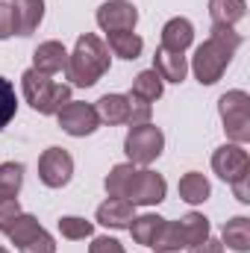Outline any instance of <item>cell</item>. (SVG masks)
Here are the masks:
<instances>
[{
    "instance_id": "cell-1",
    "label": "cell",
    "mask_w": 250,
    "mask_h": 253,
    "mask_svg": "<svg viewBox=\"0 0 250 253\" xmlns=\"http://www.w3.org/2000/svg\"><path fill=\"white\" fill-rule=\"evenodd\" d=\"M239 47H242V36L236 33V27H212V36L194 50V59H191V71L197 83L215 85L230 68Z\"/></svg>"
},
{
    "instance_id": "cell-2",
    "label": "cell",
    "mask_w": 250,
    "mask_h": 253,
    "mask_svg": "<svg viewBox=\"0 0 250 253\" xmlns=\"http://www.w3.org/2000/svg\"><path fill=\"white\" fill-rule=\"evenodd\" d=\"M109 47L94 36V33H85L77 39L74 44V53H68V65H65V74H68V85H77V88H91L106 71H109Z\"/></svg>"
},
{
    "instance_id": "cell-3",
    "label": "cell",
    "mask_w": 250,
    "mask_h": 253,
    "mask_svg": "<svg viewBox=\"0 0 250 253\" xmlns=\"http://www.w3.org/2000/svg\"><path fill=\"white\" fill-rule=\"evenodd\" d=\"M21 91H24V100L39 115H56L71 100V85L68 83H53L47 74H42L36 68L21 74Z\"/></svg>"
},
{
    "instance_id": "cell-4",
    "label": "cell",
    "mask_w": 250,
    "mask_h": 253,
    "mask_svg": "<svg viewBox=\"0 0 250 253\" xmlns=\"http://www.w3.org/2000/svg\"><path fill=\"white\" fill-rule=\"evenodd\" d=\"M218 112H221L227 138L236 141V144H248L250 141V94L248 91L233 88V91L221 94Z\"/></svg>"
},
{
    "instance_id": "cell-5",
    "label": "cell",
    "mask_w": 250,
    "mask_h": 253,
    "mask_svg": "<svg viewBox=\"0 0 250 253\" xmlns=\"http://www.w3.org/2000/svg\"><path fill=\"white\" fill-rule=\"evenodd\" d=\"M165 150V132L159 129L156 124H138L129 126L124 138V153L129 156L132 165H141L147 168L150 162H156Z\"/></svg>"
},
{
    "instance_id": "cell-6",
    "label": "cell",
    "mask_w": 250,
    "mask_h": 253,
    "mask_svg": "<svg viewBox=\"0 0 250 253\" xmlns=\"http://www.w3.org/2000/svg\"><path fill=\"white\" fill-rule=\"evenodd\" d=\"M165 191H168V183L162 174H156L150 168H138L126 186L124 200H129L132 206H156L165 200Z\"/></svg>"
},
{
    "instance_id": "cell-7",
    "label": "cell",
    "mask_w": 250,
    "mask_h": 253,
    "mask_svg": "<svg viewBox=\"0 0 250 253\" xmlns=\"http://www.w3.org/2000/svg\"><path fill=\"white\" fill-rule=\"evenodd\" d=\"M74 177V156L65 147H47L39 156V180L47 189H62Z\"/></svg>"
},
{
    "instance_id": "cell-8",
    "label": "cell",
    "mask_w": 250,
    "mask_h": 253,
    "mask_svg": "<svg viewBox=\"0 0 250 253\" xmlns=\"http://www.w3.org/2000/svg\"><path fill=\"white\" fill-rule=\"evenodd\" d=\"M56 121H59V129L74 135V138H85V135H91L100 126V118H97L94 106L91 103H80V100H68L56 112Z\"/></svg>"
},
{
    "instance_id": "cell-9",
    "label": "cell",
    "mask_w": 250,
    "mask_h": 253,
    "mask_svg": "<svg viewBox=\"0 0 250 253\" xmlns=\"http://www.w3.org/2000/svg\"><path fill=\"white\" fill-rule=\"evenodd\" d=\"M212 171H215L224 183H233V180H239L242 174H248L250 159H248L245 144H236V141L221 144V147L212 153Z\"/></svg>"
},
{
    "instance_id": "cell-10",
    "label": "cell",
    "mask_w": 250,
    "mask_h": 253,
    "mask_svg": "<svg viewBox=\"0 0 250 253\" xmlns=\"http://www.w3.org/2000/svg\"><path fill=\"white\" fill-rule=\"evenodd\" d=\"M138 24V12L126 0H109L97 9V27L103 33H132Z\"/></svg>"
},
{
    "instance_id": "cell-11",
    "label": "cell",
    "mask_w": 250,
    "mask_h": 253,
    "mask_svg": "<svg viewBox=\"0 0 250 253\" xmlns=\"http://www.w3.org/2000/svg\"><path fill=\"white\" fill-rule=\"evenodd\" d=\"M94 218H97V224H103L109 230H126L132 224V218H135V206L124 197H109L106 203L97 206Z\"/></svg>"
},
{
    "instance_id": "cell-12",
    "label": "cell",
    "mask_w": 250,
    "mask_h": 253,
    "mask_svg": "<svg viewBox=\"0 0 250 253\" xmlns=\"http://www.w3.org/2000/svg\"><path fill=\"white\" fill-rule=\"evenodd\" d=\"M12 18L18 36H33L44 18V0H12Z\"/></svg>"
},
{
    "instance_id": "cell-13",
    "label": "cell",
    "mask_w": 250,
    "mask_h": 253,
    "mask_svg": "<svg viewBox=\"0 0 250 253\" xmlns=\"http://www.w3.org/2000/svg\"><path fill=\"white\" fill-rule=\"evenodd\" d=\"M194 42V27L188 18H171L165 27H162V42L159 47L162 50H171V53H186Z\"/></svg>"
},
{
    "instance_id": "cell-14",
    "label": "cell",
    "mask_w": 250,
    "mask_h": 253,
    "mask_svg": "<svg viewBox=\"0 0 250 253\" xmlns=\"http://www.w3.org/2000/svg\"><path fill=\"white\" fill-rule=\"evenodd\" d=\"M65 65H68V50L62 42H42L33 53V68L47 74V77L65 71Z\"/></svg>"
},
{
    "instance_id": "cell-15",
    "label": "cell",
    "mask_w": 250,
    "mask_h": 253,
    "mask_svg": "<svg viewBox=\"0 0 250 253\" xmlns=\"http://www.w3.org/2000/svg\"><path fill=\"white\" fill-rule=\"evenodd\" d=\"M94 112H97L100 124H109V126L129 124V97L126 94H103L94 103Z\"/></svg>"
},
{
    "instance_id": "cell-16",
    "label": "cell",
    "mask_w": 250,
    "mask_h": 253,
    "mask_svg": "<svg viewBox=\"0 0 250 253\" xmlns=\"http://www.w3.org/2000/svg\"><path fill=\"white\" fill-rule=\"evenodd\" d=\"M153 71L162 77V83H183L188 74V62L183 53H171V50H156L153 56Z\"/></svg>"
},
{
    "instance_id": "cell-17",
    "label": "cell",
    "mask_w": 250,
    "mask_h": 253,
    "mask_svg": "<svg viewBox=\"0 0 250 253\" xmlns=\"http://www.w3.org/2000/svg\"><path fill=\"white\" fill-rule=\"evenodd\" d=\"M248 15L245 0H209V18L212 27H236Z\"/></svg>"
},
{
    "instance_id": "cell-18",
    "label": "cell",
    "mask_w": 250,
    "mask_h": 253,
    "mask_svg": "<svg viewBox=\"0 0 250 253\" xmlns=\"http://www.w3.org/2000/svg\"><path fill=\"white\" fill-rule=\"evenodd\" d=\"M221 245H227L236 253H248L250 251V218H245V215L230 218L224 224V230H221Z\"/></svg>"
},
{
    "instance_id": "cell-19",
    "label": "cell",
    "mask_w": 250,
    "mask_h": 253,
    "mask_svg": "<svg viewBox=\"0 0 250 253\" xmlns=\"http://www.w3.org/2000/svg\"><path fill=\"white\" fill-rule=\"evenodd\" d=\"M162 224H165V218H159V215L147 212V215H138V218H132V224H129L126 230L132 233V242H135V245L153 248V242H156V236H159Z\"/></svg>"
},
{
    "instance_id": "cell-20",
    "label": "cell",
    "mask_w": 250,
    "mask_h": 253,
    "mask_svg": "<svg viewBox=\"0 0 250 253\" xmlns=\"http://www.w3.org/2000/svg\"><path fill=\"white\" fill-rule=\"evenodd\" d=\"M180 197L191 203V206H197V203H203V200H209V194H212V186H209V180L203 177V174H197V171H188L180 177Z\"/></svg>"
},
{
    "instance_id": "cell-21",
    "label": "cell",
    "mask_w": 250,
    "mask_h": 253,
    "mask_svg": "<svg viewBox=\"0 0 250 253\" xmlns=\"http://www.w3.org/2000/svg\"><path fill=\"white\" fill-rule=\"evenodd\" d=\"M162 88H165L162 77H159L153 68H147V71L135 74V80H132V91H129V94L138 97V100H144V103H153V100L162 97Z\"/></svg>"
},
{
    "instance_id": "cell-22",
    "label": "cell",
    "mask_w": 250,
    "mask_h": 253,
    "mask_svg": "<svg viewBox=\"0 0 250 253\" xmlns=\"http://www.w3.org/2000/svg\"><path fill=\"white\" fill-rule=\"evenodd\" d=\"M106 36H109L106 47L121 59H138L141 50H144V42H141L138 33H106Z\"/></svg>"
},
{
    "instance_id": "cell-23",
    "label": "cell",
    "mask_w": 250,
    "mask_h": 253,
    "mask_svg": "<svg viewBox=\"0 0 250 253\" xmlns=\"http://www.w3.org/2000/svg\"><path fill=\"white\" fill-rule=\"evenodd\" d=\"M42 230H44V227L39 224V218H36V215L21 212V215H18V218L6 227V236L12 239V245H18V248H21V245H27L30 239H36Z\"/></svg>"
},
{
    "instance_id": "cell-24",
    "label": "cell",
    "mask_w": 250,
    "mask_h": 253,
    "mask_svg": "<svg viewBox=\"0 0 250 253\" xmlns=\"http://www.w3.org/2000/svg\"><path fill=\"white\" fill-rule=\"evenodd\" d=\"M180 233H183L186 248L203 242V239H209V218H203L200 212H188V215L180 218Z\"/></svg>"
},
{
    "instance_id": "cell-25",
    "label": "cell",
    "mask_w": 250,
    "mask_h": 253,
    "mask_svg": "<svg viewBox=\"0 0 250 253\" xmlns=\"http://www.w3.org/2000/svg\"><path fill=\"white\" fill-rule=\"evenodd\" d=\"M138 171V165H132V162H121V165H115L109 174H106V194L109 197H124L126 194V186H129V180H132V174Z\"/></svg>"
},
{
    "instance_id": "cell-26",
    "label": "cell",
    "mask_w": 250,
    "mask_h": 253,
    "mask_svg": "<svg viewBox=\"0 0 250 253\" xmlns=\"http://www.w3.org/2000/svg\"><path fill=\"white\" fill-rule=\"evenodd\" d=\"M186 248V242H183V233H180V221H165L162 224V230H159V236H156V242H153V251L159 253H177Z\"/></svg>"
},
{
    "instance_id": "cell-27",
    "label": "cell",
    "mask_w": 250,
    "mask_h": 253,
    "mask_svg": "<svg viewBox=\"0 0 250 253\" xmlns=\"http://www.w3.org/2000/svg\"><path fill=\"white\" fill-rule=\"evenodd\" d=\"M21 186H24V165L3 162L0 165V197H18Z\"/></svg>"
},
{
    "instance_id": "cell-28",
    "label": "cell",
    "mask_w": 250,
    "mask_h": 253,
    "mask_svg": "<svg viewBox=\"0 0 250 253\" xmlns=\"http://www.w3.org/2000/svg\"><path fill=\"white\" fill-rule=\"evenodd\" d=\"M59 233L68 242H83V239L94 236V224L85 221V218H77V215H62L59 218Z\"/></svg>"
},
{
    "instance_id": "cell-29",
    "label": "cell",
    "mask_w": 250,
    "mask_h": 253,
    "mask_svg": "<svg viewBox=\"0 0 250 253\" xmlns=\"http://www.w3.org/2000/svg\"><path fill=\"white\" fill-rule=\"evenodd\" d=\"M15 112H18V94H15V85H12L6 77H0V129L9 126V121L15 118Z\"/></svg>"
},
{
    "instance_id": "cell-30",
    "label": "cell",
    "mask_w": 250,
    "mask_h": 253,
    "mask_svg": "<svg viewBox=\"0 0 250 253\" xmlns=\"http://www.w3.org/2000/svg\"><path fill=\"white\" fill-rule=\"evenodd\" d=\"M129 97V126H138V124H150V115H153V103H144L132 94Z\"/></svg>"
},
{
    "instance_id": "cell-31",
    "label": "cell",
    "mask_w": 250,
    "mask_h": 253,
    "mask_svg": "<svg viewBox=\"0 0 250 253\" xmlns=\"http://www.w3.org/2000/svg\"><path fill=\"white\" fill-rule=\"evenodd\" d=\"M21 253H56V242L47 230H42L36 239H30L27 245H21Z\"/></svg>"
},
{
    "instance_id": "cell-32",
    "label": "cell",
    "mask_w": 250,
    "mask_h": 253,
    "mask_svg": "<svg viewBox=\"0 0 250 253\" xmlns=\"http://www.w3.org/2000/svg\"><path fill=\"white\" fill-rule=\"evenodd\" d=\"M21 215V203L18 197H0V233H6V227Z\"/></svg>"
},
{
    "instance_id": "cell-33",
    "label": "cell",
    "mask_w": 250,
    "mask_h": 253,
    "mask_svg": "<svg viewBox=\"0 0 250 253\" xmlns=\"http://www.w3.org/2000/svg\"><path fill=\"white\" fill-rule=\"evenodd\" d=\"M88 253H126L124 245L118 239H109V236H100V239H91Z\"/></svg>"
},
{
    "instance_id": "cell-34",
    "label": "cell",
    "mask_w": 250,
    "mask_h": 253,
    "mask_svg": "<svg viewBox=\"0 0 250 253\" xmlns=\"http://www.w3.org/2000/svg\"><path fill=\"white\" fill-rule=\"evenodd\" d=\"M9 36H15V18H12V6L0 3V42H6Z\"/></svg>"
},
{
    "instance_id": "cell-35",
    "label": "cell",
    "mask_w": 250,
    "mask_h": 253,
    "mask_svg": "<svg viewBox=\"0 0 250 253\" xmlns=\"http://www.w3.org/2000/svg\"><path fill=\"white\" fill-rule=\"evenodd\" d=\"M188 253H224V245L218 242V239H203V242H197V245H191V248H186Z\"/></svg>"
},
{
    "instance_id": "cell-36",
    "label": "cell",
    "mask_w": 250,
    "mask_h": 253,
    "mask_svg": "<svg viewBox=\"0 0 250 253\" xmlns=\"http://www.w3.org/2000/svg\"><path fill=\"white\" fill-rule=\"evenodd\" d=\"M248 177H250V171L248 174H242L239 180H233L230 186H233V191H236V200H242V203H250V189H248Z\"/></svg>"
},
{
    "instance_id": "cell-37",
    "label": "cell",
    "mask_w": 250,
    "mask_h": 253,
    "mask_svg": "<svg viewBox=\"0 0 250 253\" xmlns=\"http://www.w3.org/2000/svg\"><path fill=\"white\" fill-rule=\"evenodd\" d=\"M0 253H9V251H6V248H0Z\"/></svg>"
},
{
    "instance_id": "cell-38",
    "label": "cell",
    "mask_w": 250,
    "mask_h": 253,
    "mask_svg": "<svg viewBox=\"0 0 250 253\" xmlns=\"http://www.w3.org/2000/svg\"><path fill=\"white\" fill-rule=\"evenodd\" d=\"M156 253H159V251H156Z\"/></svg>"
}]
</instances>
